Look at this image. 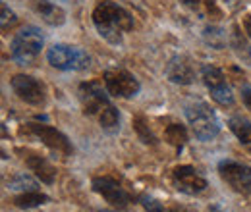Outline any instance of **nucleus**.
<instances>
[{
  "label": "nucleus",
  "mask_w": 251,
  "mask_h": 212,
  "mask_svg": "<svg viewBox=\"0 0 251 212\" xmlns=\"http://www.w3.org/2000/svg\"><path fill=\"white\" fill-rule=\"evenodd\" d=\"M77 94H79L83 112L99 121V125L104 131L114 133L120 129V112L110 102L108 94L102 91V85L97 79L81 83L77 89Z\"/></svg>",
  "instance_id": "nucleus-1"
},
{
  "label": "nucleus",
  "mask_w": 251,
  "mask_h": 212,
  "mask_svg": "<svg viewBox=\"0 0 251 212\" xmlns=\"http://www.w3.org/2000/svg\"><path fill=\"white\" fill-rule=\"evenodd\" d=\"M93 24L99 35L112 45L122 43V37L133 29L131 14L112 0H102L95 6Z\"/></svg>",
  "instance_id": "nucleus-2"
},
{
  "label": "nucleus",
  "mask_w": 251,
  "mask_h": 212,
  "mask_svg": "<svg viewBox=\"0 0 251 212\" xmlns=\"http://www.w3.org/2000/svg\"><path fill=\"white\" fill-rule=\"evenodd\" d=\"M186 118L191 125L193 135L203 143L213 141L220 133V121L215 114V110L203 100H191L189 102L186 106Z\"/></svg>",
  "instance_id": "nucleus-3"
},
{
  "label": "nucleus",
  "mask_w": 251,
  "mask_h": 212,
  "mask_svg": "<svg viewBox=\"0 0 251 212\" xmlns=\"http://www.w3.org/2000/svg\"><path fill=\"white\" fill-rule=\"evenodd\" d=\"M45 45V39L41 35V31L33 25H27L20 33H16V37L10 43V56L12 60L18 62L20 66H27L31 64L39 54L41 48Z\"/></svg>",
  "instance_id": "nucleus-4"
},
{
  "label": "nucleus",
  "mask_w": 251,
  "mask_h": 212,
  "mask_svg": "<svg viewBox=\"0 0 251 212\" xmlns=\"http://www.w3.org/2000/svg\"><path fill=\"white\" fill-rule=\"evenodd\" d=\"M47 60L62 71H83L91 66V56L83 48L72 45H52L47 52Z\"/></svg>",
  "instance_id": "nucleus-5"
},
{
  "label": "nucleus",
  "mask_w": 251,
  "mask_h": 212,
  "mask_svg": "<svg viewBox=\"0 0 251 212\" xmlns=\"http://www.w3.org/2000/svg\"><path fill=\"white\" fill-rule=\"evenodd\" d=\"M102 81H104L106 91L112 96H118V98H131L141 89L137 77L126 70H120V68L106 70L102 75Z\"/></svg>",
  "instance_id": "nucleus-6"
},
{
  "label": "nucleus",
  "mask_w": 251,
  "mask_h": 212,
  "mask_svg": "<svg viewBox=\"0 0 251 212\" xmlns=\"http://www.w3.org/2000/svg\"><path fill=\"white\" fill-rule=\"evenodd\" d=\"M201 75H203V83L209 89L211 96L215 98V102H219L220 106H234V93L230 89L222 70L217 66L205 64L201 68Z\"/></svg>",
  "instance_id": "nucleus-7"
},
{
  "label": "nucleus",
  "mask_w": 251,
  "mask_h": 212,
  "mask_svg": "<svg viewBox=\"0 0 251 212\" xmlns=\"http://www.w3.org/2000/svg\"><path fill=\"white\" fill-rule=\"evenodd\" d=\"M10 87L12 91L18 94L20 100L31 104V106H43L47 102V87L43 81L35 79L31 75H14L10 79Z\"/></svg>",
  "instance_id": "nucleus-8"
},
{
  "label": "nucleus",
  "mask_w": 251,
  "mask_h": 212,
  "mask_svg": "<svg viewBox=\"0 0 251 212\" xmlns=\"http://www.w3.org/2000/svg\"><path fill=\"white\" fill-rule=\"evenodd\" d=\"M91 187H93L95 193H99V195H100L110 207H114V209H126V207L133 201L131 195L120 185V182L114 180V178H110V176L93 178Z\"/></svg>",
  "instance_id": "nucleus-9"
},
{
  "label": "nucleus",
  "mask_w": 251,
  "mask_h": 212,
  "mask_svg": "<svg viewBox=\"0 0 251 212\" xmlns=\"http://www.w3.org/2000/svg\"><path fill=\"white\" fill-rule=\"evenodd\" d=\"M219 174L234 191L251 195V168L234 160H220Z\"/></svg>",
  "instance_id": "nucleus-10"
},
{
  "label": "nucleus",
  "mask_w": 251,
  "mask_h": 212,
  "mask_svg": "<svg viewBox=\"0 0 251 212\" xmlns=\"http://www.w3.org/2000/svg\"><path fill=\"white\" fill-rule=\"evenodd\" d=\"M172 182H174L178 191H182L186 195H201L209 187L207 180L189 164L176 166L172 170Z\"/></svg>",
  "instance_id": "nucleus-11"
},
{
  "label": "nucleus",
  "mask_w": 251,
  "mask_h": 212,
  "mask_svg": "<svg viewBox=\"0 0 251 212\" xmlns=\"http://www.w3.org/2000/svg\"><path fill=\"white\" fill-rule=\"evenodd\" d=\"M27 127H29V131H31L33 135H35L37 139H41L43 145H47L49 149L60 152L62 156H70V154L74 152V147H72V143L68 141V137L64 135L62 131H58L56 127H52V125H43V123H29Z\"/></svg>",
  "instance_id": "nucleus-12"
},
{
  "label": "nucleus",
  "mask_w": 251,
  "mask_h": 212,
  "mask_svg": "<svg viewBox=\"0 0 251 212\" xmlns=\"http://www.w3.org/2000/svg\"><path fill=\"white\" fill-rule=\"evenodd\" d=\"M166 77L168 81L176 85H191L195 81V68L186 56H174L166 66Z\"/></svg>",
  "instance_id": "nucleus-13"
},
{
  "label": "nucleus",
  "mask_w": 251,
  "mask_h": 212,
  "mask_svg": "<svg viewBox=\"0 0 251 212\" xmlns=\"http://www.w3.org/2000/svg\"><path fill=\"white\" fill-rule=\"evenodd\" d=\"M29 6L33 8V12L37 16L43 18L45 24L52 25V27H58V25H64L66 22V12L58 4L50 2V0H29Z\"/></svg>",
  "instance_id": "nucleus-14"
},
{
  "label": "nucleus",
  "mask_w": 251,
  "mask_h": 212,
  "mask_svg": "<svg viewBox=\"0 0 251 212\" xmlns=\"http://www.w3.org/2000/svg\"><path fill=\"white\" fill-rule=\"evenodd\" d=\"M24 160H25V166H27V168H29V170H31L33 174H35L43 183H47V185L54 183L56 170H54V166H52L45 156L25 151L24 152Z\"/></svg>",
  "instance_id": "nucleus-15"
},
{
  "label": "nucleus",
  "mask_w": 251,
  "mask_h": 212,
  "mask_svg": "<svg viewBox=\"0 0 251 212\" xmlns=\"http://www.w3.org/2000/svg\"><path fill=\"white\" fill-rule=\"evenodd\" d=\"M228 127L230 131L236 135V139L244 145V147H251V121L244 116H232L228 120Z\"/></svg>",
  "instance_id": "nucleus-16"
},
{
  "label": "nucleus",
  "mask_w": 251,
  "mask_h": 212,
  "mask_svg": "<svg viewBox=\"0 0 251 212\" xmlns=\"http://www.w3.org/2000/svg\"><path fill=\"white\" fill-rule=\"evenodd\" d=\"M139 201H141V207L147 212H197L184 205H164L162 201H158L151 195H141Z\"/></svg>",
  "instance_id": "nucleus-17"
},
{
  "label": "nucleus",
  "mask_w": 251,
  "mask_h": 212,
  "mask_svg": "<svg viewBox=\"0 0 251 212\" xmlns=\"http://www.w3.org/2000/svg\"><path fill=\"white\" fill-rule=\"evenodd\" d=\"M50 201V197L49 195H45V193H41L39 189L37 191H25V193H22V195H18L16 199H14V205L18 207V209H35V207H41V205H47Z\"/></svg>",
  "instance_id": "nucleus-18"
},
{
  "label": "nucleus",
  "mask_w": 251,
  "mask_h": 212,
  "mask_svg": "<svg viewBox=\"0 0 251 212\" xmlns=\"http://www.w3.org/2000/svg\"><path fill=\"white\" fill-rule=\"evenodd\" d=\"M164 139H166V143H170L174 149L182 151L184 145L188 143V129H186L182 123H170V125H166V129H164Z\"/></svg>",
  "instance_id": "nucleus-19"
},
{
  "label": "nucleus",
  "mask_w": 251,
  "mask_h": 212,
  "mask_svg": "<svg viewBox=\"0 0 251 212\" xmlns=\"http://www.w3.org/2000/svg\"><path fill=\"white\" fill-rule=\"evenodd\" d=\"M8 189L10 191H22V193H25V191H37L39 189V185L37 182L29 178V176H25V174H16V176H12L8 182Z\"/></svg>",
  "instance_id": "nucleus-20"
},
{
  "label": "nucleus",
  "mask_w": 251,
  "mask_h": 212,
  "mask_svg": "<svg viewBox=\"0 0 251 212\" xmlns=\"http://www.w3.org/2000/svg\"><path fill=\"white\" fill-rule=\"evenodd\" d=\"M133 129L137 131V135H139V139L143 143H147V145H155L157 143V137L153 135V131H151L149 123L145 121V118H141V116L133 118Z\"/></svg>",
  "instance_id": "nucleus-21"
},
{
  "label": "nucleus",
  "mask_w": 251,
  "mask_h": 212,
  "mask_svg": "<svg viewBox=\"0 0 251 212\" xmlns=\"http://www.w3.org/2000/svg\"><path fill=\"white\" fill-rule=\"evenodd\" d=\"M203 37H205L207 45H211L215 48H224V45H226V37H224L222 29H219V27H213V25L211 27H205Z\"/></svg>",
  "instance_id": "nucleus-22"
},
{
  "label": "nucleus",
  "mask_w": 251,
  "mask_h": 212,
  "mask_svg": "<svg viewBox=\"0 0 251 212\" xmlns=\"http://www.w3.org/2000/svg\"><path fill=\"white\" fill-rule=\"evenodd\" d=\"M18 22V18H16V14L10 10V6L6 4V2H2V20H0V24H2V31H8L14 24Z\"/></svg>",
  "instance_id": "nucleus-23"
},
{
  "label": "nucleus",
  "mask_w": 251,
  "mask_h": 212,
  "mask_svg": "<svg viewBox=\"0 0 251 212\" xmlns=\"http://www.w3.org/2000/svg\"><path fill=\"white\" fill-rule=\"evenodd\" d=\"M242 100H244V104H246V108L251 112V85H242Z\"/></svg>",
  "instance_id": "nucleus-24"
},
{
  "label": "nucleus",
  "mask_w": 251,
  "mask_h": 212,
  "mask_svg": "<svg viewBox=\"0 0 251 212\" xmlns=\"http://www.w3.org/2000/svg\"><path fill=\"white\" fill-rule=\"evenodd\" d=\"M244 29H246V33L250 35V39H251V16H246V20H244Z\"/></svg>",
  "instance_id": "nucleus-25"
},
{
  "label": "nucleus",
  "mask_w": 251,
  "mask_h": 212,
  "mask_svg": "<svg viewBox=\"0 0 251 212\" xmlns=\"http://www.w3.org/2000/svg\"><path fill=\"white\" fill-rule=\"evenodd\" d=\"M180 2L189 6V8H197V6H199V0H180Z\"/></svg>",
  "instance_id": "nucleus-26"
},
{
  "label": "nucleus",
  "mask_w": 251,
  "mask_h": 212,
  "mask_svg": "<svg viewBox=\"0 0 251 212\" xmlns=\"http://www.w3.org/2000/svg\"><path fill=\"white\" fill-rule=\"evenodd\" d=\"M209 212H220V209L217 205H211V207H209Z\"/></svg>",
  "instance_id": "nucleus-27"
},
{
  "label": "nucleus",
  "mask_w": 251,
  "mask_h": 212,
  "mask_svg": "<svg viewBox=\"0 0 251 212\" xmlns=\"http://www.w3.org/2000/svg\"><path fill=\"white\" fill-rule=\"evenodd\" d=\"M99 212H118V211H108V209H104V211H99Z\"/></svg>",
  "instance_id": "nucleus-28"
}]
</instances>
